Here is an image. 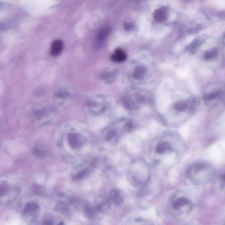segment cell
Listing matches in <instances>:
<instances>
[{
    "label": "cell",
    "mask_w": 225,
    "mask_h": 225,
    "mask_svg": "<svg viewBox=\"0 0 225 225\" xmlns=\"http://www.w3.org/2000/svg\"><path fill=\"white\" fill-rule=\"evenodd\" d=\"M153 17L156 21L159 22H164L167 17V11L166 8H160L154 11Z\"/></svg>",
    "instance_id": "cell-8"
},
{
    "label": "cell",
    "mask_w": 225,
    "mask_h": 225,
    "mask_svg": "<svg viewBox=\"0 0 225 225\" xmlns=\"http://www.w3.org/2000/svg\"><path fill=\"white\" fill-rule=\"evenodd\" d=\"M59 224H63V223H60Z\"/></svg>",
    "instance_id": "cell-25"
},
{
    "label": "cell",
    "mask_w": 225,
    "mask_h": 225,
    "mask_svg": "<svg viewBox=\"0 0 225 225\" xmlns=\"http://www.w3.org/2000/svg\"><path fill=\"white\" fill-rule=\"evenodd\" d=\"M39 207V205L34 202H29L25 205L24 211L26 213H29L37 210Z\"/></svg>",
    "instance_id": "cell-13"
},
{
    "label": "cell",
    "mask_w": 225,
    "mask_h": 225,
    "mask_svg": "<svg viewBox=\"0 0 225 225\" xmlns=\"http://www.w3.org/2000/svg\"><path fill=\"white\" fill-rule=\"evenodd\" d=\"M85 211L87 216L89 217L92 216L95 211L94 208L90 205H87L85 207Z\"/></svg>",
    "instance_id": "cell-17"
},
{
    "label": "cell",
    "mask_w": 225,
    "mask_h": 225,
    "mask_svg": "<svg viewBox=\"0 0 225 225\" xmlns=\"http://www.w3.org/2000/svg\"><path fill=\"white\" fill-rule=\"evenodd\" d=\"M7 185L5 183H0V197L5 194L7 192Z\"/></svg>",
    "instance_id": "cell-20"
},
{
    "label": "cell",
    "mask_w": 225,
    "mask_h": 225,
    "mask_svg": "<svg viewBox=\"0 0 225 225\" xmlns=\"http://www.w3.org/2000/svg\"><path fill=\"white\" fill-rule=\"evenodd\" d=\"M68 143L72 148L76 149L79 146L78 137L75 134H69L68 137Z\"/></svg>",
    "instance_id": "cell-10"
},
{
    "label": "cell",
    "mask_w": 225,
    "mask_h": 225,
    "mask_svg": "<svg viewBox=\"0 0 225 225\" xmlns=\"http://www.w3.org/2000/svg\"><path fill=\"white\" fill-rule=\"evenodd\" d=\"M127 58L125 52L122 49H118L115 50L114 53L111 56V59L113 61L117 63H121L124 61Z\"/></svg>",
    "instance_id": "cell-7"
},
{
    "label": "cell",
    "mask_w": 225,
    "mask_h": 225,
    "mask_svg": "<svg viewBox=\"0 0 225 225\" xmlns=\"http://www.w3.org/2000/svg\"><path fill=\"white\" fill-rule=\"evenodd\" d=\"M186 150V144L180 137L167 133L153 143L150 156L156 164L172 166L179 160Z\"/></svg>",
    "instance_id": "cell-1"
},
{
    "label": "cell",
    "mask_w": 225,
    "mask_h": 225,
    "mask_svg": "<svg viewBox=\"0 0 225 225\" xmlns=\"http://www.w3.org/2000/svg\"><path fill=\"white\" fill-rule=\"evenodd\" d=\"M169 207L173 215H185L192 210L193 204L192 201L183 193L176 192L170 201Z\"/></svg>",
    "instance_id": "cell-4"
},
{
    "label": "cell",
    "mask_w": 225,
    "mask_h": 225,
    "mask_svg": "<svg viewBox=\"0 0 225 225\" xmlns=\"http://www.w3.org/2000/svg\"><path fill=\"white\" fill-rule=\"evenodd\" d=\"M6 29L5 25L4 24L0 23V30H5Z\"/></svg>",
    "instance_id": "cell-24"
},
{
    "label": "cell",
    "mask_w": 225,
    "mask_h": 225,
    "mask_svg": "<svg viewBox=\"0 0 225 225\" xmlns=\"http://www.w3.org/2000/svg\"><path fill=\"white\" fill-rule=\"evenodd\" d=\"M219 92L218 91H213L212 92H210V93H207V94L206 95L204 96V98L207 100H213V99H215L216 98H217L218 96H219Z\"/></svg>",
    "instance_id": "cell-15"
},
{
    "label": "cell",
    "mask_w": 225,
    "mask_h": 225,
    "mask_svg": "<svg viewBox=\"0 0 225 225\" xmlns=\"http://www.w3.org/2000/svg\"><path fill=\"white\" fill-rule=\"evenodd\" d=\"M132 25L130 24H125V26H124V28H125V29L127 30V31L131 29L132 28Z\"/></svg>",
    "instance_id": "cell-23"
},
{
    "label": "cell",
    "mask_w": 225,
    "mask_h": 225,
    "mask_svg": "<svg viewBox=\"0 0 225 225\" xmlns=\"http://www.w3.org/2000/svg\"><path fill=\"white\" fill-rule=\"evenodd\" d=\"M110 197L114 203L116 205L121 204L124 201V195L122 191L117 188L111 191Z\"/></svg>",
    "instance_id": "cell-5"
},
{
    "label": "cell",
    "mask_w": 225,
    "mask_h": 225,
    "mask_svg": "<svg viewBox=\"0 0 225 225\" xmlns=\"http://www.w3.org/2000/svg\"><path fill=\"white\" fill-rule=\"evenodd\" d=\"M188 107V103L185 100H180L177 102L175 106L176 111L179 112L184 111Z\"/></svg>",
    "instance_id": "cell-12"
},
{
    "label": "cell",
    "mask_w": 225,
    "mask_h": 225,
    "mask_svg": "<svg viewBox=\"0 0 225 225\" xmlns=\"http://www.w3.org/2000/svg\"><path fill=\"white\" fill-rule=\"evenodd\" d=\"M42 224L46 225H52L53 224V222L51 220H45L43 221Z\"/></svg>",
    "instance_id": "cell-22"
},
{
    "label": "cell",
    "mask_w": 225,
    "mask_h": 225,
    "mask_svg": "<svg viewBox=\"0 0 225 225\" xmlns=\"http://www.w3.org/2000/svg\"><path fill=\"white\" fill-rule=\"evenodd\" d=\"M110 32L111 29L108 27L105 28L101 30L97 36V40L100 43L103 42V40L106 39V37L110 34Z\"/></svg>",
    "instance_id": "cell-11"
},
{
    "label": "cell",
    "mask_w": 225,
    "mask_h": 225,
    "mask_svg": "<svg viewBox=\"0 0 225 225\" xmlns=\"http://www.w3.org/2000/svg\"><path fill=\"white\" fill-rule=\"evenodd\" d=\"M115 135V133L114 132H110L109 134H108V136L107 137V139L108 140L110 141L114 137Z\"/></svg>",
    "instance_id": "cell-21"
},
{
    "label": "cell",
    "mask_w": 225,
    "mask_h": 225,
    "mask_svg": "<svg viewBox=\"0 0 225 225\" xmlns=\"http://www.w3.org/2000/svg\"><path fill=\"white\" fill-rule=\"evenodd\" d=\"M220 184L221 190L224 191L225 188V172L221 173L220 175Z\"/></svg>",
    "instance_id": "cell-19"
},
{
    "label": "cell",
    "mask_w": 225,
    "mask_h": 225,
    "mask_svg": "<svg viewBox=\"0 0 225 225\" xmlns=\"http://www.w3.org/2000/svg\"><path fill=\"white\" fill-rule=\"evenodd\" d=\"M186 176L190 181L197 185H205L214 181L216 174L215 169L208 162L196 161L186 169Z\"/></svg>",
    "instance_id": "cell-2"
},
{
    "label": "cell",
    "mask_w": 225,
    "mask_h": 225,
    "mask_svg": "<svg viewBox=\"0 0 225 225\" xmlns=\"http://www.w3.org/2000/svg\"><path fill=\"white\" fill-rule=\"evenodd\" d=\"M33 153L35 155L40 157H43L46 155V152L44 149H41L38 147L34 148L33 149Z\"/></svg>",
    "instance_id": "cell-16"
},
{
    "label": "cell",
    "mask_w": 225,
    "mask_h": 225,
    "mask_svg": "<svg viewBox=\"0 0 225 225\" xmlns=\"http://www.w3.org/2000/svg\"><path fill=\"white\" fill-rule=\"evenodd\" d=\"M63 44L59 40H56L53 41L52 44L51 54L53 56H57L61 54L63 49Z\"/></svg>",
    "instance_id": "cell-6"
},
{
    "label": "cell",
    "mask_w": 225,
    "mask_h": 225,
    "mask_svg": "<svg viewBox=\"0 0 225 225\" xmlns=\"http://www.w3.org/2000/svg\"><path fill=\"white\" fill-rule=\"evenodd\" d=\"M146 73V69L143 66L137 67L133 72V77L137 79H140L144 78Z\"/></svg>",
    "instance_id": "cell-9"
},
{
    "label": "cell",
    "mask_w": 225,
    "mask_h": 225,
    "mask_svg": "<svg viewBox=\"0 0 225 225\" xmlns=\"http://www.w3.org/2000/svg\"><path fill=\"white\" fill-rule=\"evenodd\" d=\"M88 173L87 169H84L77 175L75 177V179L77 180H80L83 178Z\"/></svg>",
    "instance_id": "cell-18"
},
{
    "label": "cell",
    "mask_w": 225,
    "mask_h": 225,
    "mask_svg": "<svg viewBox=\"0 0 225 225\" xmlns=\"http://www.w3.org/2000/svg\"><path fill=\"white\" fill-rule=\"evenodd\" d=\"M218 54L216 49H212L207 50L204 54V58L207 60H210L215 58Z\"/></svg>",
    "instance_id": "cell-14"
},
{
    "label": "cell",
    "mask_w": 225,
    "mask_h": 225,
    "mask_svg": "<svg viewBox=\"0 0 225 225\" xmlns=\"http://www.w3.org/2000/svg\"><path fill=\"white\" fill-rule=\"evenodd\" d=\"M151 176L150 167L143 159L134 162L130 173V180L132 185L138 188H143L150 181Z\"/></svg>",
    "instance_id": "cell-3"
}]
</instances>
